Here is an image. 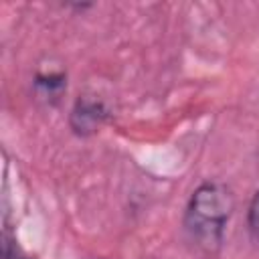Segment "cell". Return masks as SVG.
Returning <instances> with one entry per match:
<instances>
[{
    "mask_svg": "<svg viewBox=\"0 0 259 259\" xmlns=\"http://www.w3.org/2000/svg\"><path fill=\"white\" fill-rule=\"evenodd\" d=\"M109 109L95 95H79L69 111V127L79 138H89L107 121Z\"/></svg>",
    "mask_w": 259,
    "mask_h": 259,
    "instance_id": "obj_2",
    "label": "cell"
},
{
    "mask_svg": "<svg viewBox=\"0 0 259 259\" xmlns=\"http://www.w3.org/2000/svg\"><path fill=\"white\" fill-rule=\"evenodd\" d=\"M247 227L253 239L259 241V190L253 194L249 208H247Z\"/></svg>",
    "mask_w": 259,
    "mask_h": 259,
    "instance_id": "obj_4",
    "label": "cell"
},
{
    "mask_svg": "<svg viewBox=\"0 0 259 259\" xmlns=\"http://www.w3.org/2000/svg\"><path fill=\"white\" fill-rule=\"evenodd\" d=\"M2 259H32V257H28L20 247H18V243L8 235V233H4V237H2Z\"/></svg>",
    "mask_w": 259,
    "mask_h": 259,
    "instance_id": "obj_5",
    "label": "cell"
},
{
    "mask_svg": "<svg viewBox=\"0 0 259 259\" xmlns=\"http://www.w3.org/2000/svg\"><path fill=\"white\" fill-rule=\"evenodd\" d=\"M233 210L235 196L225 184L202 182L194 188L188 198L182 225L198 251L212 255L221 249Z\"/></svg>",
    "mask_w": 259,
    "mask_h": 259,
    "instance_id": "obj_1",
    "label": "cell"
},
{
    "mask_svg": "<svg viewBox=\"0 0 259 259\" xmlns=\"http://www.w3.org/2000/svg\"><path fill=\"white\" fill-rule=\"evenodd\" d=\"M36 93L49 103H57L67 89V75L63 71H38L34 75Z\"/></svg>",
    "mask_w": 259,
    "mask_h": 259,
    "instance_id": "obj_3",
    "label": "cell"
}]
</instances>
